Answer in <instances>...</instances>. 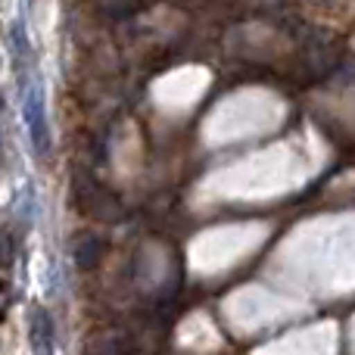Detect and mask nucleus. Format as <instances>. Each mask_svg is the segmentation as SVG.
Wrapping results in <instances>:
<instances>
[{"mask_svg":"<svg viewBox=\"0 0 355 355\" xmlns=\"http://www.w3.org/2000/svg\"><path fill=\"white\" fill-rule=\"evenodd\" d=\"M78 193H81V202H85V209L91 215H97V218H103V221L122 218V202H119L106 187L87 181V184H81L78 187Z\"/></svg>","mask_w":355,"mask_h":355,"instance_id":"f257e3e1","label":"nucleus"},{"mask_svg":"<svg viewBox=\"0 0 355 355\" xmlns=\"http://www.w3.org/2000/svg\"><path fill=\"white\" fill-rule=\"evenodd\" d=\"M103 252H106V246H103V240H97V237H81L78 243H75V262H78V268H85V271H91V268H97L100 262H103Z\"/></svg>","mask_w":355,"mask_h":355,"instance_id":"f03ea898","label":"nucleus"},{"mask_svg":"<svg viewBox=\"0 0 355 355\" xmlns=\"http://www.w3.org/2000/svg\"><path fill=\"white\" fill-rule=\"evenodd\" d=\"M31 324H37V331L31 327V343L37 346V352L47 355L50 352V321L44 312H35V318H31Z\"/></svg>","mask_w":355,"mask_h":355,"instance_id":"7ed1b4c3","label":"nucleus"},{"mask_svg":"<svg viewBox=\"0 0 355 355\" xmlns=\"http://www.w3.org/2000/svg\"><path fill=\"white\" fill-rule=\"evenodd\" d=\"M12 262V237L6 231H0V268Z\"/></svg>","mask_w":355,"mask_h":355,"instance_id":"20e7f679","label":"nucleus"}]
</instances>
